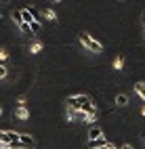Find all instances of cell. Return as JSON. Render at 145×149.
I'll list each match as a JSON object with an SVG mask.
<instances>
[{"mask_svg": "<svg viewBox=\"0 0 145 149\" xmlns=\"http://www.w3.org/2000/svg\"><path fill=\"white\" fill-rule=\"evenodd\" d=\"M80 42H82L86 48H89V51H93V53H101V48H103L101 42H97L95 38L89 36V34H82V36H80Z\"/></svg>", "mask_w": 145, "mask_h": 149, "instance_id": "6da1fadb", "label": "cell"}, {"mask_svg": "<svg viewBox=\"0 0 145 149\" xmlns=\"http://www.w3.org/2000/svg\"><path fill=\"white\" fill-rule=\"evenodd\" d=\"M40 48H42V44H40V42H32L30 51H32V53H40Z\"/></svg>", "mask_w": 145, "mask_h": 149, "instance_id": "4fadbf2b", "label": "cell"}, {"mask_svg": "<svg viewBox=\"0 0 145 149\" xmlns=\"http://www.w3.org/2000/svg\"><path fill=\"white\" fill-rule=\"evenodd\" d=\"M6 57H8V55H6V51H0V61H4Z\"/></svg>", "mask_w": 145, "mask_h": 149, "instance_id": "ac0fdd59", "label": "cell"}, {"mask_svg": "<svg viewBox=\"0 0 145 149\" xmlns=\"http://www.w3.org/2000/svg\"><path fill=\"white\" fill-rule=\"evenodd\" d=\"M13 19L17 21V25H21V23H23V21H21V11H15V13H13Z\"/></svg>", "mask_w": 145, "mask_h": 149, "instance_id": "5bb4252c", "label": "cell"}, {"mask_svg": "<svg viewBox=\"0 0 145 149\" xmlns=\"http://www.w3.org/2000/svg\"><path fill=\"white\" fill-rule=\"evenodd\" d=\"M105 143H107V141H105L103 136H101V139H97V141H91V149H103Z\"/></svg>", "mask_w": 145, "mask_h": 149, "instance_id": "8992f818", "label": "cell"}, {"mask_svg": "<svg viewBox=\"0 0 145 149\" xmlns=\"http://www.w3.org/2000/svg\"><path fill=\"white\" fill-rule=\"evenodd\" d=\"M122 65H124V57H118V59H114V69H122Z\"/></svg>", "mask_w": 145, "mask_h": 149, "instance_id": "9c48e42d", "label": "cell"}, {"mask_svg": "<svg viewBox=\"0 0 145 149\" xmlns=\"http://www.w3.org/2000/svg\"><path fill=\"white\" fill-rule=\"evenodd\" d=\"M30 29H32L34 34H38V32H40V29H42V25L38 23V21H32V23H30Z\"/></svg>", "mask_w": 145, "mask_h": 149, "instance_id": "8fae6325", "label": "cell"}, {"mask_svg": "<svg viewBox=\"0 0 145 149\" xmlns=\"http://www.w3.org/2000/svg\"><path fill=\"white\" fill-rule=\"evenodd\" d=\"M6 74H8V69H6L4 65H0V80H2V78H6Z\"/></svg>", "mask_w": 145, "mask_h": 149, "instance_id": "9a60e30c", "label": "cell"}, {"mask_svg": "<svg viewBox=\"0 0 145 149\" xmlns=\"http://www.w3.org/2000/svg\"><path fill=\"white\" fill-rule=\"evenodd\" d=\"M143 116H145V107H143Z\"/></svg>", "mask_w": 145, "mask_h": 149, "instance_id": "ffe728a7", "label": "cell"}, {"mask_svg": "<svg viewBox=\"0 0 145 149\" xmlns=\"http://www.w3.org/2000/svg\"><path fill=\"white\" fill-rule=\"evenodd\" d=\"M103 149H116V145H114V143H109V141H107V143H105V147H103Z\"/></svg>", "mask_w": 145, "mask_h": 149, "instance_id": "e0dca14e", "label": "cell"}, {"mask_svg": "<svg viewBox=\"0 0 145 149\" xmlns=\"http://www.w3.org/2000/svg\"><path fill=\"white\" fill-rule=\"evenodd\" d=\"M135 93L145 101V82H137V84H135Z\"/></svg>", "mask_w": 145, "mask_h": 149, "instance_id": "5b68a950", "label": "cell"}, {"mask_svg": "<svg viewBox=\"0 0 145 149\" xmlns=\"http://www.w3.org/2000/svg\"><path fill=\"white\" fill-rule=\"evenodd\" d=\"M21 21H23L25 25H30L32 21H36V19H34V15H32V11H30V8H23V11H21Z\"/></svg>", "mask_w": 145, "mask_h": 149, "instance_id": "3957f363", "label": "cell"}, {"mask_svg": "<svg viewBox=\"0 0 145 149\" xmlns=\"http://www.w3.org/2000/svg\"><path fill=\"white\" fill-rule=\"evenodd\" d=\"M44 17H46V19H55V13L51 11V8H46V11H44Z\"/></svg>", "mask_w": 145, "mask_h": 149, "instance_id": "2e32d148", "label": "cell"}, {"mask_svg": "<svg viewBox=\"0 0 145 149\" xmlns=\"http://www.w3.org/2000/svg\"><path fill=\"white\" fill-rule=\"evenodd\" d=\"M76 101H78L80 109H82V107H86V105H93V103H91V99L86 97V95H76Z\"/></svg>", "mask_w": 145, "mask_h": 149, "instance_id": "277c9868", "label": "cell"}, {"mask_svg": "<svg viewBox=\"0 0 145 149\" xmlns=\"http://www.w3.org/2000/svg\"><path fill=\"white\" fill-rule=\"evenodd\" d=\"M122 149H132V145H122Z\"/></svg>", "mask_w": 145, "mask_h": 149, "instance_id": "d6986e66", "label": "cell"}, {"mask_svg": "<svg viewBox=\"0 0 145 149\" xmlns=\"http://www.w3.org/2000/svg\"><path fill=\"white\" fill-rule=\"evenodd\" d=\"M103 136V132L99 130V128H91V132H89V139L91 141H97V139H101Z\"/></svg>", "mask_w": 145, "mask_h": 149, "instance_id": "52a82bcc", "label": "cell"}, {"mask_svg": "<svg viewBox=\"0 0 145 149\" xmlns=\"http://www.w3.org/2000/svg\"><path fill=\"white\" fill-rule=\"evenodd\" d=\"M6 132V139H8V143H13V141H19V134L17 132H11V130H4Z\"/></svg>", "mask_w": 145, "mask_h": 149, "instance_id": "30bf717a", "label": "cell"}, {"mask_svg": "<svg viewBox=\"0 0 145 149\" xmlns=\"http://www.w3.org/2000/svg\"><path fill=\"white\" fill-rule=\"evenodd\" d=\"M0 113H2V107H0Z\"/></svg>", "mask_w": 145, "mask_h": 149, "instance_id": "44dd1931", "label": "cell"}, {"mask_svg": "<svg viewBox=\"0 0 145 149\" xmlns=\"http://www.w3.org/2000/svg\"><path fill=\"white\" fill-rule=\"evenodd\" d=\"M19 143H21V147H25V149H32L34 147V139L30 134H19Z\"/></svg>", "mask_w": 145, "mask_h": 149, "instance_id": "7a4b0ae2", "label": "cell"}, {"mask_svg": "<svg viewBox=\"0 0 145 149\" xmlns=\"http://www.w3.org/2000/svg\"><path fill=\"white\" fill-rule=\"evenodd\" d=\"M17 116H19V118H21V120H25V118H27V116H30V111H27V107H23V105H21V107H19V109H17Z\"/></svg>", "mask_w": 145, "mask_h": 149, "instance_id": "ba28073f", "label": "cell"}, {"mask_svg": "<svg viewBox=\"0 0 145 149\" xmlns=\"http://www.w3.org/2000/svg\"><path fill=\"white\" fill-rule=\"evenodd\" d=\"M116 103H118V105H126V103H128L126 95H118V97H116Z\"/></svg>", "mask_w": 145, "mask_h": 149, "instance_id": "7c38bea8", "label": "cell"}]
</instances>
